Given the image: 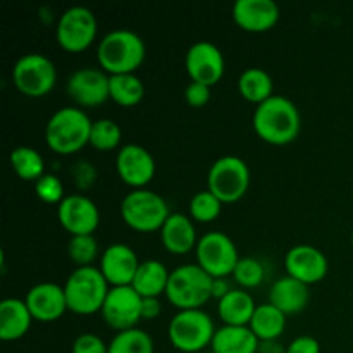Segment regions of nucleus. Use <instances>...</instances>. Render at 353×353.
<instances>
[{
    "label": "nucleus",
    "mask_w": 353,
    "mask_h": 353,
    "mask_svg": "<svg viewBox=\"0 0 353 353\" xmlns=\"http://www.w3.org/2000/svg\"><path fill=\"white\" fill-rule=\"evenodd\" d=\"M254 128L259 137L269 143H290L295 140L300 131L299 109L286 97H269L255 109Z\"/></svg>",
    "instance_id": "f257e3e1"
},
{
    "label": "nucleus",
    "mask_w": 353,
    "mask_h": 353,
    "mask_svg": "<svg viewBox=\"0 0 353 353\" xmlns=\"http://www.w3.org/2000/svg\"><path fill=\"white\" fill-rule=\"evenodd\" d=\"M99 62L110 74L133 72L145 59L141 37L126 28L109 31L99 43Z\"/></svg>",
    "instance_id": "f03ea898"
},
{
    "label": "nucleus",
    "mask_w": 353,
    "mask_h": 353,
    "mask_svg": "<svg viewBox=\"0 0 353 353\" xmlns=\"http://www.w3.org/2000/svg\"><path fill=\"white\" fill-rule=\"evenodd\" d=\"M92 124L86 112L78 107H62L47 123L45 137L52 150L59 154H72L90 141Z\"/></svg>",
    "instance_id": "7ed1b4c3"
},
{
    "label": "nucleus",
    "mask_w": 353,
    "mask_h": 353,
    "mask_svg": "<svg viewBox=\"0 0 353 353\" xmlns=\"http://www.w3.org/2000/svg\"><path fill=\"white\" fill-rule=\"evenodd\" d=\"M212 285L214 278L205 269L185 264L171 272L165 295L178 309H200L212 296Z\"/></svg>",
    "instance_id": "20e7f679"
},
{
    "label": "nucleus",
    "mask_w": 353,
    "mask_h": 353,
    "mask_svg": "<svg viewBox=\"0 0 353 353\" xmlns=\"http://www.w3.org/2000/svg\"><path fill=\"white\" fill-rule=\"evenodd\" d=\"M109 281L103 272L93 265H83L72 271L65 281L64 292L68 309L78 314H93L102 310L109 293Z\"/></svg>",
    "instance_id": "39448f33"
},
{
    "label": "nucleus",
    "mask_w": 353,
    "mask_h": 353,
    "mask_svg": "<svg viewBox=\"0 0 353 353\" xmlns=\"http://www.w3.org/2000/svg\"><path fill=\"white\" fill-rule=\"evenodd\" d=\"M216 334L212 319L202 309L179 310L169 323V340L178 350L200 352L212 343Z\"/></svg>",
    "instance_id": "423d86ee"
},
{
    "label": "nucleus",
    "mask_w": 353,
    "mask_h": 353,
    "mask_svg": "<svg viewBox=\"0 0 353 353\" xmlns=\"http://www.w3.org/2000/svg\"><path fill=\"white\" fill-rule=\"evenodd\" d=\"M123 219L138 231H154L164 226L169 214L168 202L152 190L137 188L128 193L121 203Z\"/></svg>",
    "instance_id": "0eeeda50"
},
{
    "label": "nucleus",
    "mask_w": 353,
    "mask_h": 353,
    "mask_svg": "<svg viewBox=\"0 0 353 353\" xmlns=\"http://www.w3.org/2000/svg\"><path fill=\"white\" fill-rule=\"evenodd\" d=\"M207 183L210 192L221 202H236L250 185V169L243 159L236 155H224L210 165Z\"/></svg>",
    "instance_id": "6e6552de"
},
{
    "label": "nucleus",
    "mask_w": 353,
    "mask_h": 353,
    "mask_svg": "<svg viewBox=\"0 0 353 353\" xmlns=\"http://www.w3.org/2000/svg\"><path fill=\"white\" fill-rule=\"evenodd\" d=\"M196 259L200 268L205 269L212 278L231 274L240 261L234 241L221 231H210L200 238L196 243Z\"/></svg>",
    "instance_id": "1a4fd4ad"
},
{
    "label": "nucleus",
    "mask_w": 353,
    "mask_h": 353,
    "mask_svg": "<svg viewBox=\"0 0 353 353\" xmlns=\"http://www.w3.org/2000/svg\"><path fill=\"white\" fill-rule=\"evenodd\" d=\"M12 78L17 88L28 97H41L48 93L57 79L55 65L47 55H21L12 69Z\"/></svg>",
    "instance_id": "9d476101"
},
{
    "label": "nucleus",
    "mask_w": 353,
    "mask_h": 353,
    "mask_svg": "<svg viewBox=\"0 0 353 353\" xmlns=\"http://www.w3.org/2000/svg\"><path fill=\"white\" fill-rule=\"evenodd\" d=\"M97 34V17L88 7L72 6L57 23V40L65 50L79 52L92 45Z\"/></svg>",
    "instance_id": "9b49d317"
},
{
    "label": "nucleus",
    "mask_w": 353,
    "mask_h": 353,
    "mask_svg": "<svg viewBox=\"0 0 353 353\" xmlns=\"http://www.w3.org/2000/svg\"><path fill=\"white\" fill-rule=\"evenodd\" d=\"M141 300L143 296L131 285L112 286L102 307L103 319L119 331L131 330L141 319Z\"/></svg>",
    "instance_id": "f8f14e48"
},
{
    "label": "nucleus",
    "mask_w": 353,
    "mask_h": 353,
    "mask_svg": "<svg viewBox=\"0 0 353 353\" xmlns=\"http://www.w3.org/2000/svg\"><path fill=\"white\" fill-rule=\"evenodd\" d=\"M186 71L192 81L210 86L224 74V55L212 41L200 40L186 52Z\"/></svg>",
    "instance_id": "ddd939ff"
},
{
    "label": "nucleus",
    "mask_w": 353,
    "mask_h": 353,
    "mask_svg": "<svg viewBox=\"0 0 353 353\" xmlns=\"http://www.w3.org/2000/svg\"><path fill=\"white\" fill-rule=\"evenodd\" d=\"M110 76L95 68H81L68 79V93L72 100L85 107L100 105L110 97Z\"/></svg>",
    "instance_id": "4468645a"
},
{
    "label": "nucleus",
    "mask_w": 353,
    "mask_h": 353,
    "mask_svg": "<svg viewBox=\"0 0 353 353\" xmlns=\"http://www.w3.org/2000/svg\"><path fill=\"white\" fill-rule=\"evenodd\" d=\"M59 221L72 234H92L100 221L95 202L85 195L64 196L57 209Z\"/></svg>",
    "instance_id": "2eb2a0df"
},
{
    "label": "nucleus",
    "mask_w": 353,
    "mask_h": 353,
    "mask_svg": "<svg viewBox=\"0 0 353 353\" xmlns=\"http://www.w3.org/2000/svg\"><path fill=\"white\" fill-rule=\"evenodd\" d=\"M288 276L300 279L305 285L321 281L327 272V259L312 245H296L290 248L285 257Z\"/></svg>",
    "instance_id": "dca6fc26"
},
{
    "label": "nucleus",
    "mask_w": 353,
    "mask_h": 353,
    "mask_svg": "<svg viewBox=\"0 0 353 353\" xmlns=\"http://www.w3.org/2000/svg\"><path fill=\"white\" fill-rule=\"evenodd\" d=\"M116 165L123 181L137 188L147 185L155 174L154 157L147 148L137 143H128L121 148Z\"/></svg>",
    "instance_id": "f3484780"
},
{
    "label": "nucleus",
    "mask_w": 353,
    "mask_h": 353,
    "mask_svg": "<svg viewBox=\"0 0 353 353\" xmlns=\"http://www.w3.org/2000/svg\"><path fill=\"white\" fill-rule=\"evenodd\" d=\"M140 262L133 248L124 243H112L105 248L100 261V271L114 286L131 285L137 274Z\"/></svg>",
    "instance_id": "a211bd4d"
},
{
    "label": "nucleus",
    "mask_w": 353,
    "mask_h": 353,
    "mask_svg": "<svg viewBox=\"0 0 353 353\" xmlns=\"http://www.w3.org/2000/svg\"><path fill=\"white\" fill-rule=\"evenodd\" d=\"M28 309L33 319L38 321H55L68 309V300L62 286L55 283H38L28 292L26 295Z\"/></svg>",
    "instance_id": "6ab92c4d"
},
{
    "label": "nucleus",
    "mask_w": 353,
    "mask_h": 353,
    "mask_svg": "<svg viewBox=\"0 0 353 353\" xmlns=\"http://www.w3.org/2000/svg\"><path fill=\"white\" fill-rule=\"evenodd\" d=\"M233 17L243 30L265 31L279 19V7L274 0H236Z\"/></svg>",
    "instance_id": "aec40b11"
},
{
    "label": "nucleus",
    "mask_w": 353,
    "mask_h": 353,
    "mask_svg": "<svg viewBox=\"0 0 353 353\" xmlns=\"http://www.w3.org/2000/svg\"><path fill=\"white\" fill-rule=\"evenodd\" d=\"M309 285L292 276H283L272 285L269 292V303L278 307L283 314H295L305 309L309 303Z\"/></svg>",
    "instance_id": "412c9836"
},
{
    "label": "nucleus",
    "mask_w": 353,
    "mask_h": 353,
    "mask_svg": "<svg viewBox=\"0 0 353 353\" xmlns=\"http://www.w3.org/2000/svg\"><path fill=\"white\" fill-rule=\"evenodd\" d=\"M216 353H257L261 348V340L255 336L250 326H230L224 324L216 330L210 343Z\"/></svg>",
    "instance_id": "4be33fe9"
},
{
    "label": "nucleus",
    "mask_w": 353,
    "mask_h": 353,
    "mask_svg": "<svg viewBox=\"0 0 353 353\" xmlns=\"http://www.w3.org/2000/svg\"><path fill=\"white\" fill-rule=\"evenodd\" d=\"M162 243L172 254H188L196 245V231L192 219L185 214H171L161 228Z\"/></svg>",
    "instance_id": "5701e85b"
},
{
    "label": "nucleus",
    "mask_w": 353,
    "mask_h": 353,
    "mask_svg": "<svg viewBox=\"0 0 353 353\" xmlns=\"http://www.w3.org/2000/svg\"><path fill=\"white\" fill-rule=\"evenodd\" d=\"M30 309L26 300L6 299L0 302V338L2 340H17L24 336L31 326Z\"/></svg>",
    "instance_id": "b1692460"
},
{
    "label": "nucleus",
    "mask_w": 353,
    "mask_h": 353,
    "mask_svg": "<svg viewBox=\"0 0 353 353\" xmlns=\"http://www.w3.org/2000/svg\"><path fill=\"white\" fill-rule=\"evenodd\" d=\"M255 305L252 295L245 290H231L219 300V316L230 326H247L254 317Z\"/></svg>",
    "instance_id": "393cba45"
},
{
    "label": "nucleus",
    "mask_w": 353,
    "mask_h": 353,
    "mask_svg": "<svg viewBox=\"0 0 353 353\" xmlns=\"http://www.w3.org/2000/svg\"><path fill=\"white\" fill-rule=\"evenodd\" d=\"M169 276H171V272L168 271V268L161 261L152 259V261L140 262V268L134 274L131 286L141 296H159L168 288Z\"/></svg>",
    "instance_id": "a878e982"
},
{
    "label": "nucleus",
    "mask_w": 353,
    "mask_h": 353,
    "mask_svg": "<svg viewBox=\"0 0 353 353\" xmlns=\"http://www.w3.org/2000/svg\"><path fill=\"white\" fill-rule=\"evenodd\" d=\"M286 314H283L272 303H262L255 309L254 317L250 321V330L255 336L262 341H272L285 331Z\"/></svg>",
    "instance_id": "bb28decb"
},
{
    "label": "nucleus",
    "mask_w": 353,
    "mask_h": 353,
    "mask_svg": "<svg viewBox=\"0 0 353 353\" xmlns=\"http://www.w3.org/2000/svg\"><path fill=\"white\" fill-rule=\"evenodd\" d=\"M238 88L245 99L259 105L269 97H272V79L269 72L261 68L245 69L238 79Z\"/></svg>",
    "instance_id": "cd10ccee"
},
{
    "label": "nucleus",
    "mask_w": 353,
    "mask_h": 353,
    "mask_svg": "<svg viewBox=\"0 0 353 353\" xmlns=\"http://www.w3.org/2000/svg\"><path fill=\"white\" fill-rule=\"evenodd\" d=\"M110 97L121 105H134L143 99L145 86L138 76L133 72H123V74H110L109 79Z\"/></svg>",
    "instance_id": "c85d7f7f"
},
{
    "label": "nucleus",
    "mask_w": 353,
    "mask_h": 353,
    "mask_svg": "<svg viewBox=\"0 0 353 353\" xmlns=\"http://www.w3.org/2000/svg\"><path fill=\"white\" fill-rule=\"evenodd\" d=\"M107 353H154V340L147 331L131 327L112 338Z\"/></svg>",
    "instance_id": "c756f323"
},
{
    "label": "nucleus",
    "mask_w": 353,
    "mask_h": 353,
    "mask_svg": "<svg viewBox=\"0 0 353 353\" xmlns=\"http://www.w3.org/2000/svg\"><path fill=\"white\" fill-rule=\"evenodd\" d=\"M10 162L23 179H38L43 176L45 162L38 150L31 147H17L10 154Z\"/></svg>",
    "instance_id": "7c9ffc66"
},
{
    "label": "nucleus",
    "mask_w": 353,
    "mask_h": 353,
    "mask_svg": "<svg viewBox=\"0 0 353 353\" xmlns=\"http://www.w3.org/2000/svg\"><path fill=\"white\" fill-rule=\"evenodd\" d=\"M121 141V128L112 119L93 121L90 143L99 150H112Z\"/></svg>",
    "instance_id": "2f4dec72"
},
{
    "label": "nucleus",
    "mask_w": 353,
    "mask_h": 353,
    "mask_svg": "<svg viewBox=\"0 0 353 353\" xmlns=\"http://www.w3.org/2000/svg\"><path fill=\"white\" fill-rule=\"evenodd\" d=\"M68 254L79 268L92 265L99 254V243L93 234H72L68 243Z\"/></svg>",
    "instance_id": "473e14b6"
},
{
    "label": "nucleus",
    "mask_w": 353,
    "mask_h": 353,
    "mask_svg": "<svg viewBox=\"0 0 353 353\" xmlns=\"http://www.w3.org/2000/svg\"><path fill=\"white\" fill-rule=\"evenodd\" d=\"M221 203L223 202L210 190H202V192L193 195L192 202H190V212H192L195 221L209 223V221H214L219 216Z\"/></svg>",
    "instance_id": "72a5a7b5"
},
{
    "label": "nucleus",
    "mask_w": 353,
    "mask_h": 353,
    "mask_svg": "<svg viewBox=\"0 0 353 353\" xmlns=\"http://www.w3.org/2000/svg\"><path fill=\"white\" fill-rule=\"evenodd\" d=\"M234 279L240 283L245 288H254V286L261 285L262 278H264V268L261 262L254 257H241L238 261L236 268L233 271Z\"/></svg>",
    "instance_id": "f704fd0d"
},
{
    "label": "nucleus",
    "mask_w": 353,
    "mask_h": 353,
    "mask_svg": "<svg viewBox=\"0 0 353 353\" xmlns=\"http://www.w3.org/2000/svg\"><path fill=\"white\" fill-rule=\"evenodd\" d=\"M34 190H37L38 199L47 203L64 200V186H62L61 179L54 174H43L41 178H38L37 183H34Z\"/></svg>",
    "instance_id": "c9c22d12"
},
{
    "label": "nucleus",
    "mask_w": 353,
    "mask_h": 353,
    "mask_svg": "<svg viewBox=\"0 0 353 353\" xmlns=\"http://www.w3.org/2000/svg\"><path fill=\"white\" fill-rule=\"evenodd\" d=\"M109 345L103 343L100 336L93 333H83L72 343V353H107Z\"/></svg>",
    "instance_id": "e433bc0d"
},
{
    "label": "nucleus",
    "mask_w": 353,
    "mask_h": 353,
    "mask_svg": "<svg viewBox=\"0 0 353 353\" xmlns=\"http://www.w3.org/2000/svg\"><path fill=\"white\" fill-rule=\"evenodd\" d=\"M186 102L193 107H200L203 103L209 102L210 99V86L203 85V83H196L192 81L188 86H186Z\"/></svg>",
    "instance_id": "4c0bfd02"
},
{
    "label": "nucleus",
    "mask_w": 353,
    "mask_h": 353,
    "mask_svg": "<svg viewBox=\"0 0 353 353\" xmlns=\"http://www.w3.org/2000/svg\"><path fill=\"white\" fill-rule=\"evenodd\" d=\"M285 353H321V345L314 336H299L288 345Z\"/></svg>",
    "instance_id": "58836bf2"
},
{
    "label": "nucleus",
    "mask_w": 353,
    "mask_h": 353,
    "mask_svg": "<svg viewBox=\"0 0 353 353\" xmlns=\"http://www.w3.org/2000/svg\"><path fill=\"white\" fill-rule=\"evenodd\" d=\"M161 314V302L157 296H143L141 300V319H155Z\"/></svg>",
    "instance_id": "ea45409f"
},
{
    "label": "nucleus",
    "mask_w": 353,
    "mask_h": 353,
    "mask_svg": "<svg viewBox=\"0 0 353 353\" xmlns=\"http://www.w3.org/2000/svg\"><path fill=\"white\" fill-rule=\"evenodd\" d=\"M231 290L230 286H228L226 279L224 278H214V285H212V295L214 296H219V299H223L224 295H228Z\"/></svg>",
    "instance_id": "a19ab883"
},
{
    "label": "nucleus",
    "mask_w": 353,
    "mask_h": 353,
    "mask_svg": "<svg viewBox=\"0 0 353 353\" xmlns=\"http://www.w3.org/2000/svg\"><path fill=\"white\" fill-rule=\"evenodd\" d=\"M203 353H216V352H214L212 348H210V350H205V352H203Z\"/></svg>",
    "instance_id": "79ce46f5"
},
{
    "label": "nucleus",
    "mask_w": 353,
    "mask_h": 353,
    "mask_svg": "<svg viewBox=\"0 0 353 353\" xmlns=\"http://www.w3.org/2000/svg\"><path fill=\"white\" fill-rule=\"evenodd\" d=\"M352 245H353V231H352Z\"/></svg>",
    "instance_id": "37998d69"
}]
</instances>
